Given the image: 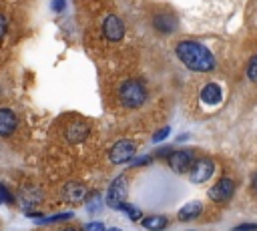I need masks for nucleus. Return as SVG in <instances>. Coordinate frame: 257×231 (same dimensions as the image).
<instances>
[{
  "instance_id": "nucleus-11",
  "label": "nucleus",
  "mask_w": 257,
  "mask_h": 231,
  "mask_svg": "<svg viewBox=\"0 0 257 231\" xmlns=\"http://www.w3.org/2000/svg\"><path fill=\"white\" fill-rule=\"evenodd\" d=\"M62 197H64V201H68L72 205H80L86 199V189L80 183H66L62 187Z\"/></svg>"
},
{
  "instance_id": "nucleus-27",
  "label": "nucleus",
  "mask_w": 257,
  "mask_h": 231,
  "mask_svg": "<svg viewBox=\"0 0 257 231\" xmlns=\"http://www.w3.org/2000/svg\"><path fill=\"white\" fill-rule=\"evenodd\" d=\"M149 161H151V157H143V159L133 161V165H145V163H149Z\"/></svg>"
},
{
  "instance_id": "nucleus-6",
  "label": "nucleus",
  "mask_w": 257,
  "mask_h": 231,
  "mask_svg": "<svg viewBox=\"0 0 257 231\" xmlns=\"http://www.w3.org/2000/svg\"><path fill=\"white\" fill-rule=\"evenodd\" d=\"M102 34L110 42H118L124 38V22L116 14H108L102 20Z\"/></svg>"
},
{
  "instance_id": "nucleus-16",
  "label": "nucleus",
  "mask_w": 257,
  "mask_h": 231,
  "mask_svg": "<svg viewBox=\"0 0 257 231\" xmlns=\"http://www.w3.org/2000/svg\"><path fill=\"white\" fill-rule=\"evenodd\" d=\"M20 201H22V205H36L40 201V191L34 187H26L20 193Z\"/></svg>"
},
{
  "instance_id": "nucleus-25",
  "label": "nucleus",
  "mask_w": 257,
  "mask_h": 231,
  "mask_svg": "<svg viewBox=\"0 0 257 231\" xmlns=\"http://www.w3.org/2000/svg\"><path fill=\"white\" fill-rule=\"evenodd\" d=\"M6 28H8V22H6V16L0 12V40L4 38V34H6Z\"/></svg>"
},
{
  "instance_id": "nucleus-30",
  "label": "nucleus",
  "mask_w": 257,
  "mask_h": 231,
  "mask_svg": "<svg viewBox=\"0 0 257 231\" xmlns=\"http://www.w3.org/2000/svg\"><path fill=\"white\" fill-rule=\"evenodd\" d=\"M0 203H2V201H0Z\"/></svg>"
},
{
  "instance_id": "nucleus-23",
  "label": "nucleus",
  "mask_w": 257,
  "mask_h": 231,
  "mask_svg": "<svg viewBox=\"0 0 257 231\" xmlns=\"http://www.w3.org/2000/svg\"><path fill=\"white\" fill-rule=\"evenodd\" d=\"M84 231H104V225L100 221H90L84 225Z\"/></svg>"
},
{
  "instance_id": "nucleus-13",
  "label": "nucleus",
  "mask_w": 257,
  "mask_h": 231,
  "mask_svg": "<svg viewBox=\"0 0 257 231\" xmlns=\"http://www.w3.org/2000/svg\"><path fill=\"white\" fill-rule=\"evenodd\" d=\"M88 133H90V129H88V125L82 123V121H74V123H70V125L66 127V139H68L70 143L84 141V139L88 137Z\"/></svg>"
},
{
  "instance_id": "nucleus-8",
  "label": "nucleus",
  "mask_w": 257,
  "mask_h": 231,
  "mask_svg": "<svg viewBox=\"0 0 257 231\" xmlns=\"http://www.w3.org/2000/svg\"><path fill=\"white\" fill-rule=\"evenodd\" d=\"M195 157H193V151L185 149V151H173L169 155V167L175 171V173H187L193 165Z\"/></svg>"
},
{
  "instance_id": "nucleus-15",
  "label": "nucleus",
  "mask_w": 257,
  "mask_h": 231,
  "mask_svg": "<svg viewBox=\"0 0 257 231\" xmlns=\"http://www.w3.org/2000/svg\"><path fill=\"white\" fill-rule=\"evenodd\" d=\"M141 223H143V227L149 229V231H161V229L167 227L169 219H167L165 215H151V217L141 219Z\"/></svg>"
},
{
  "instance_id": "nucleus-10",
  "label": "nucleus",
  "mask_w": 257,
  "mask_h": 231,
  "mask_svg": "<svg viewBox=\"0 0 257 231\" xmlns=\"http://www.w3.org/2000/svg\"><path fill=\"white\" fill-rule=\"evenodd\" d=\"M153 26H155L157 30L169 34V32H173V30L177 28V18H175L173 12L161 10V12H157V14L153 16Z\"/></svg>"
},
{
  "instance_id": "nucleus-12",
  "label": "nucleus",
  "mask_w": 257,
  "mask_h": 231,
  "mask_svg": "<svg viewBox=\"0 0 257 231\" xmlns=\"http://www.w3.org/2000/svg\"><path fill=\"white\" fill-rule=\"evenodd\" d=\"M18 119L10 108H0V137H10L16 131Z\"/></svg>"
},
{
  "instance_id": "nucleus-28",
  "label": "nucleus",
  "mask_w": 257,
  "mask_h": 231,
  "mask_svg": "<svg viewBox=\"0 0 257 231\" xmlns=\"http://www.w3.org/2000/svg\"><path fill=\"white\" fill-rule=\"evenodd\" d=\"M62 231H78V229H76V227H64Z\"/></svg>"
},
{
  "instance_id": "nucleus-22",
  "label": "nucleus",
  "mask_w": 257,
  "mask_h": 231,
  "mask_svg": "<svg viewBox=\"0 0 257 231\" xmlns=\"http://www.w3.org/2000/svg\"><path fill=\"white\" fill-rule=\"evenodd\" d=\"M0 201L2 203H14V197H12V193L4 187V185H0Z\"/></svg>"
},
{
  "instance_id": "nucleus-19",
  "label": "nucleus",
  "mask_w": 257,
  "mask_h": 231,
  "mask_svg": "<svg viewBox=\"0 0 257 231\" xmlns=\"http://www.w3.org/2000/svg\"><path fill=\"white\" fill-rule=\"evenodd\" d=\"M247 78L253 80V82H257V54L251 56V60L247 64Z\"/></svg>"
},
{
  "instance_id": "nucleus-4",
  "label": "nucleus",
  "mask_w": 257,
  "mask_h": 231,
  "mask_svg": "<svg viewBox=\"0 0 257 231\" xmlns=\"http://www.w3.org/2000/svg\"><path fill=\"white\" fill-rule=\"evenodd\" d=\"M135 151H137V145L128 139H120L112 145L110 153H108V159L114 163V165H122V163H128L133 157H135Z\"/></svg>"
},
{
  "instance_id": "nucleus-3",
  "label": "nucleus",
  "mask_w": 257,
  "mask_h": 231,
  "mask_svg": "<svg viewBox=\"0 0 257 231\" xmlns=\"http://www.w3.org/2000/svg\"><path fill=\"white\" fill-rule=\"evenodd\" d=\"M126 193H128L126 177H124V175H118V177L110 183V187H108V193H106V205L112 207V209H122L124 199H126Z\"/></svg>"
},
{
  "instance_id": "nucleus-9",
  "label": "nucleus",
  "mask_w": 257,
  "mask_h": 231,
  "mask_svg": "<svg viewBox=\"0 0 257 231\" xmlns=\"http://www.w3.org/2000/svg\"><path fill=\"white\" fill-rule=\"evenodd\" d=\"M199 98L205 106H219L221 100H223V88L217 82H207V84L201 86Z\"/></svg>"
},
{
  "instance_id": "nucleus-5",
  "label": "nucleus",
  "mask_w": 257,
  "mask_h": 231,
  "mask_svg": "<svg viewBox=\"0 0 257 231\" xmlns=\"http://www.w3.org/2000/svg\"><path fill=\"white\" fill-rule=\"evenodd\" d=\"M213 173H215V163L207 157H201V159L193 161V165L189 169V179L193 183H205L213 177Z\"/></svg>"
},
{
  "instance_id": "nucleus-26",
  "label": "nucleus",
  "mask_w": 257,
  "mask_h": 231,
  "mask_svg": "<svg viewBox=\"0 0 257 231\" xmlns=\"http://www.w3.org/2000/svg\"><path fill=\"white\" fill-rule=\"evenodd\" d=\"M64 6H66L64 0H52V10H54V12H62Z\"/></svg>"
},
{
  "instance_id": "nucleus-2",
  "label": "nucleus",
  "mask_w": 257,
  "mask_h": 231,
  "mask_svg": "<svg viewBox=\"0 0 257 231\" xmlns=\"http://www.w3.org/2000/svg\"><path fill=\"white\" fill-rule=\"evenodd\" d=\"M118 100L126 108H139L147 100V88H145V84L141 80H137V78L124 80L120 84V88H118Z\"/></svg>"
},
{
  "instance_id": "nucleus-18",
  "label": "nucleus",
  "mask_w": 257,
  "mask_h": 231,
  "mask_svg": "<svg viewBox=\"0 0 257 231\" xmlns=\"http://www.w3.org/2000/svg\"><path fill=\"white\" fill-rule=\"evenodd\" d=\"M72 213H58V215H52V217H44V219H38L36 223L38 225H50V223H58V221H66L70 219Z\"/></svg>"
},
{
  "instance_id": "nucleus-7",
  "label": "nucleus",
  "mask_w": 257,
  "mask_h": 231,
  "mask_svg": "<svg viewBox=\"0 0 257 231\" xmlns=\"http://www.w3.org/2000/svg\"><path fill=\"white\" fill-rule=\"evenodd\" d=\"M233 191H235V183H233V179L223 177V179H219V181L209 189V199L215 201V203H225V201L231 199Z\"/></svg>"
},
{
  "instance_id": "nucleus-17",
  "label": "nucleus",
  "mask_w": 257,
  "mask_h": 231,
  "mask_svg": "<svg viewBox=\"0 0 257 231\" xmlns=\"http://www.w3.org/2000/svg\"><path fill=\"white\" fill-rule=\"evenodd\" d=\"M84 205H86V211H88V213L98 211V209H100V193H98V191L90 193V195L84 199Z\"/></svg>"
},
{
  "instance_id": "nucleus-14",
  "label": "nucleus",
  "mask_w": 257,
  "mask_h": 231,
  "mask_svg": "<svg viewBox=\"0 0 257 231\" xmlns=\"http://www.w3.org/2000/svg\"><path fill=\"white\" fill-rule=\"evenodd\" d=\"M201 211H203V205L199 201H191V203H185L179 209L177 217H179V221H193V219H197L201 215Z\"/></svg>"
},
{
  "instance_id": "nucleus-20",
  "label": "nucleus",
  "mask_w": 257,
  "mask_h": 231,
  "mask_svg": "<svg viewBox=\"0 0 257 231\" xmlns=\"http://www.w3.org/2000/svg\"><path fill=\"white\" fill-rule=\"evenodd\" d=\"M120 211H124L126 215H128V219H133V221H139V219H143V215H141V211L137 209V207H133V205H122V209Z\"/></svg>"
},
{
  "instance_id": "nucleus-21",
  "label": "nucleus",
  "mask_w": 257,
  "mask_h": 231,
  "mask_svg": "<svg viewBox=\"0 0 257 231\" xmlns=\"http://www.w3.org/2000/svg\"><path fill=\"white\" fill-rule=\"evenodd\" d=\"M169 133H171V129H169V127H163L161 131H157V133L153 135V143H161V141H165V139L169 137Z\"/></svg>"
},
{
  "instance_id": "nucleus-29",
  "label": "nucleus",
  "mask_w": 257,
  "mask_h": 231,
  "mask_svg": "<svg viewBox=\"0 0 257 231\" xmlns=\"http://www.w3.org/2000/svg\"><path fill=\"white\" fill-rule=\"evenodd\" d=\"M108 231H122V229H118V227H112V229H108Z\"/></svg>"
},
{
  "instance_id": "nucleus-1",
  "label": "nucleus",
  "mask_w": 257,
  "mask_h": 231,
  "mask_svg": "<svg viewBox=\"0 0 257 231\" xmlns=\"http://www.w3.org/2000/svg\"><path fill=\"white\" fill-rule=\"evenodd\" d=\"M175 54H177V58L189 70H195V72H211L215 68V56H213V52L205 44H201L197 40H181V42H177Z\"/></svg>"
},
{
  "instance_id": "nucleus-24",
  "label": "nucleus",
  "mask_w": 257,
  "mask_h": 231,
  "mask_svg": "<svg viewBox=\"0 0 257 231\" xmlns=\"http://www.w3.org/2000/svg\"><path fill=\"white\" fill-rule=\"evenodd\" d=\"M233 231H257V225L255 223H241V225L233 227Z\"/></svg>"
}]
</instances>
